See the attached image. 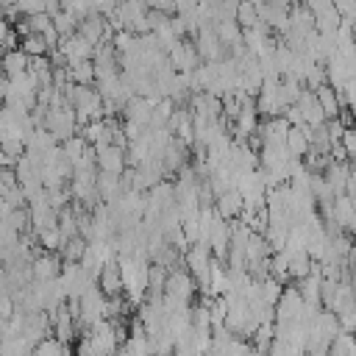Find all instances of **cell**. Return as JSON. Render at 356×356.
<instances>
[{"instance_id": "6da1fadb", "label": "cell", "mask_w": 356, "mask_h": 356, "mask_svg": "<svg viewBox=\"0 0 356 356\" xmlns=\"http://www.w3.org/2000/svg\"><path fill=\"white\" fill-rule=\"evenodd\" d=\"M306 312H309L306 298L300 295L298 284H295V281H289V284L284 286V292H281L278 303H275V323H298V320H303V317H306Z\"/></svg>"}, {"instance_id": "7a4b0ae2", "label": "cell", "mask_w": 356, "mask_h": 356, "mask_svg": "<svg viewBox=\"0 0 356 356\" xmlns=\"http://www.w3.org/2000/svg\"><path fill=\"white\" fill-rule=\"evenodd\" d=\"M214 250L206 245V242H195L186 253H184V267L197 278L200 289L209 286V275H211V264H214Z\"/></svg>"}, {"instance_id": "3957f363", "label": "cell", "mask_w": 356, "mask_h": 356, "mask_svg": "<svg viewBox=\"0 0 356 356\" xmlns=\"http://www.w3.org/2000/svg\"><path fill=\"white\" fill-rule=\"evenodd\" d=\"M195 44H197V50H200L203 61H220V58H225V56H228V47L222 44V39H220V33H217L214 22L200 25V31L195 33Z\"/></svg>"}, {"instance_id": "277c9868", "label": "cell", "mask_w": 356, "mask_h": 356, "mask_svg": "<svg viewBox=\"0 0 356 356\" xmlns=\"http://www.w3.org/2000/svg\"><path fill=\"white\" fill-rule=\"evenodd\" d=\"M197 286H200V284H197V278H195L189 270L172 267V270H170V275H167V286H164V292H167V295L181 298V300H186V303H192V300H195Z\"/></svg>"}, {"instance_id": "5b68a950", "label": "cell", "mask_w": 356, "mask_h": 356, "mask_svg": "<svg viewBox=\"0 0 356 356\" xmlns=\"http://www.w3.org/2000/svg\"><path fill=\"white\" fill-rule=\"evenodd\" d=\"M167 56H170V64H172L178 72H192L195 67L203 64V56H200L197 44H195V42H186V39H181Z\"/></svg>"}, {"instance_id": "8992f818", "label": "cell", "mask_w": 356, "mask_h": 356, "mask_svg": "<svg viewBox=\"0 0 356 356\" xmlns=\"http://www.w3.org/2000/svg\"><path fill=\"white\" fill-rule=\"evenodd\" d=\"M97 147V167L103 172H117L122 175L128 170V150L120 147V145H95Z\"/></svg>"}, {"instance_id": "52a82bcc", "label": "cell", "mask_w": 356, "mask_h": 356, "mask_svg": "<svg viewBox=\"0 0 356 356\" xmlns=\"http://www.w3.org/2000/svg\"><path fill=\"white\" fill-rule=\"evenodd\" d=\"M58 47L64 50V56H67V64H75V61H86V58H95V50H97V44H95V42H89L86 36H81V33L64 36V39L58 42Z\"/></svg>"}, {"instance_id": "ba28073f", "label": "cell", "mask_w": 356, "mask_h": 356, "mask_svg": "<svg viewBox=\"0 0 356 356\" xmlns=\"http://www.w3.org/2000/svg\"><path fill=\"white\" fill-rule=\"evenodd\" d=\"M214 209H217L220 217H225V220H236V217H242V211H245V195H242L239 189H228V192L217 195Z\"/></svg>"}, {"instance_id": "9c48e42d", "label": "cell", "mask_w": 356, "mask_h": 356, "mask_svg": "<svg viewBox=\"0 0 356 356\" xmlns=\"http://www.w3.org/2000/svg\"><path fill=\"white\" fill-rule=\"evenodd\" d=\"M97 284H100V289H103L108 298H111V295H122V292H125V281H122L120 259H117V261L103 264V270H100V275H97Z\"/></svg>"}, {"instance_id": "30bf717a", "label": "cell", "mask_w": 356, "mask_h": 356, "mask_svg": "<svg viewBox=\"0 0 356 356\" xmlns=\"http://www.w3.org/2000/svg\"><path fill=\"white\" fill-rule=\"evenodd\" d=\"M314 92H317V100H320L325 117H328V120H331V117H339V111H342V97H339V92H337L331 83L317 86Z\"/></svg>"}, {"instance_id": "8fae6325", "label": "cell", "mask_w": 356, "mask_h": 356, "mask_svg": "<svg viewBox=\"0 0 356 356\" xmlns=\"http://www.w3.org/2000/svg\"><path fill=\"white\" fill-rule=\"evenodd\" d=\"M67 67H70V81H72V83H86V86H95V81H97L95 58L75 61V64H67Z\"/></svg>"}, {"instance_id": "7c38bea8", "label": "cell", "mask_w": 356, "mask_h": 356, "mask_svg": "<svg viewBox=\"0 0 356 356\" xmlns=\"http://www.w3.org/2000/svg\"><path fill=\"white\" fill-rule=\"evenodd\" d=\"M286 147H289V153L298 156V159H303V156L309 153L312 139H309V134L303 131V125H292V128H289V134H286Z\"/></svg>"}, {"instance_id": "4fadbf2b", "label": "cell", "mask_w": 356, "mask_h": 356, "mask_svg": "<svg viewBox=\"0 0 356 356\" xmlns=\"http://www.w3.org/2000/svg\"><path fill=\"white\" fill-rule=\"evenodd\" d=\"M28 67H31V56H28L22 47L6 50V56H3V70H6V75H17V72H25Z\"/></svg>"}, {"instance_id": "5bb4252c", "label": "cell", "mask_w": 356, "mask_h": 356, "mask_svg": "<svg viewBox=\"0 0 356 356\" xmlns=\"http://www.w3.org/2000/svg\"><path fill=\"white\" fill-rule=\"evenodd\" d=\"M314 17H317V31H320V33H337L339 25H342V14L337 11L334 3H331L328 8H323V11H317Z\"/></svg>"}, {"instance_id": "9a60e30c", "label": "cell", "mask_w": 356, "mask_h": 356, "mask_svg": "<svg viewBox=\"0 0 356 356\" xmlns=\"http://www.w3.org/2000/svg\"><path fill=\"white\" fill-rule=\"evenodd\" d=\"M19 47H22L28 56H47V53L53 50L50 42H47V36H44V33H36V31L25 33L22 42H19Z\"/></svg>"}, {"instance_id": "2e32d148", "label": "cell", "mask_w": 356, "mask_h": 356, "mask_svg": "<svg viewBox=\"0 0 356 356\" xmlns=\"http://www.w3.org/2000/svg\"><path fill=\"white\" fill-rule=\"evenodd\" d=\"M86 248H89V239L83 236V234H75V236H70L64 245H61V256H64V261H81L83 259V253H86Z\"/></svg>"}, {"instance_id": "e0dca14e", "label": "cell", "mask_w": 356, "mask_h": 356, "mask_svg": "<svg viewBox=\"0 0 356 356\" xmlns=\"http://www.w3.org/2000/svg\"><path fill=\"white\" fill-rule=\"evenodd\" d=\"M70 350H72V345L61 342L56 334H47L44 339H39V342H36L33 356H61V353H70Z\"/></svg>"}, {"instance_id": "ac0fdd59", "label": "cell", "mask_w": 356, "mask_h": 356, "mask_svg": "<svg viewBox=\"0 0 356 356\" xmlns=\"http://www.w3.org/2000/svg\"><path fill=\"white\" fill-rule=\"evenodd\" d=\"M78 22H81V17L72 14V11H64V8H61L58 14H53V25H56V31L61 33V39L78 33Z\"/></svg>"}, {"instance_id": "d6986e66", "label": "cell", "mask_w": 356, "mask_h": 356, "mask_svg": "<svg viewBox=\"0 0 356 356\" xmlns=\"http://www.w3.org/2000/svg\"><path fill=\"white\" fill-rule=\"evenodd\" d=\"M259 19H261V14H259L256 3L253 0H242L239 8H236V22L242 28H253V25H259Z\"/></svg>"}, {"instance_id": "ffe728a7", "label": "cell", "mask_w": 356, "mask_h": 356, "mask_svg": "<svg viewBox=\"0 0 356 356\" xmlns=\"http://www.w3.org/2000/svg\"><path fill=\"white\" fill-rule=\"evenodd\" d=\"M309 89H317V86H323V83H328V67H325V61H314L312 67H309V72H306V81H303Z\"/></svg>"}, {"instance_id": "44dd1931", "label": "cell", "mask_w": 356, "mask_h": 356, "mask_svg": "<svg viewBox=\"0 0 356 356\" xmlns=\"http://www.w3.org/2000/svg\"><path fill=\"white\" fill-rule=\"evenodd\" d=\"M334 6H337V11L342 14L345 22L356 25V0H334Z\"/></svg>"}, {"instance_id": "7402d4cb", "label": "cell", "mask_w": 356, "mask_h": 356, "mask_svg": "<svg viewBox=\"0 0 356 356\" xmlns=\"http://www.w3.org/2000/svg\"><path fill=\"white\" fill-rule=\"evenodd\" d=\"M339 142L345 145V150H348V156H350V159H356V125H348Z\"/></svg>"}, {"instance_id": "603a6c76", "label": "cell", "mask_w": 356, "mask_h": 356, "mask_svg": "<svg viewBox=\"0 0 356 356\" xmlns=\"http://www.w3.org/2000/svg\"><path fill=\"white\" fill-rule=\"evenodd\" d=\"M286 120H289V125H303L306 120H303V111H300V106L298 103H289V106H284V111H281Z\"/></svg>"}, {"instance_id": "cb8c5ba5", "label": "cell", "mask_w": 356, "mask_h": 356, "mask_svg": "<svg viewBox=\"0 0 356 356\" xmlns=\"http://www.w3.org/2000/svg\"><path fill=\"white\" fill-rule=\"evenodd\" d=\"M325 125H328V134H331V139H334V142H339V139H342V134H345V128H348L339 117H331Z\"/></svg>"}, {"instance_id": "d4e9b609", "label": "cell", "mask_w": 356, "mask_h": 356, "mask_svg": "<svg viewBox=\"0 0 356 356\" xmlns=\"http://www.w3.org/2000/svg\"><path fill=\"white\" fill-rule=\"evenodd\" d=\"M300 3H303V6H309V8H312V11L317 14V11H323V8H328V6L334 3V0H300Z\"/></svg>"}, {"instance_id": "484cf974", "label": "cell", "mask_w": 356, "mask_h": 356, "mask_svg": "<svg viewBox=\"0 0 356 356\" xmlns=\"http://www.w3.org/2000/svg\"><path fill=\"white\" fill-rule=\"evenodd\" d=\"M14 3H17V0H3V6H14Z\"/></svg>"}]
</instances>
